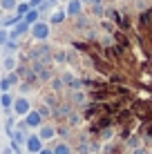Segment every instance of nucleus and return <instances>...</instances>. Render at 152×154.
<instances>
[{
  "label": "nucleus",
  "instance_id": "4",
  "mask_svg": "<svg viewBox=\"0 0 152 154\" xmlns=\"http://www.w3.org/2000/svg\"><path fill=\"white\" fill-rule=\"evenodd\" d=\"M23 119H25V123L29 125V130H38V127L45 123V119L40 116L38 109H31V112H27V114L23 116Z\"/></svg>",
  "mask_w": 152,
  "mask_h": 154
},
{
  "label": "nucleus",
  "instance_id": "24",
  "mask_svg": "<svg viewBox=\"0 0 152 154\" xmlns=\"http://www.w3.org/2000/svg\"><path fill=\"white\" fill-rule=\"evenodd\" d=\"M94 2H103V0H83V5H94Z\"/></svg>",
  "mask_w": 152,
  "mask_h": 154
},
{
  "label": "nucleus",
  "instance_id": "10",
  "mask_svg": "<svg viewBox=\"0 0 152 154\" xmlns=\"http://www.w3.org/2000/svg\"><path fill=\"white\" fill-rule=\"evenodd\" d=\"M20 20H23V16H18L16 11H11V14L7 16V18H2V20H0V25H2L5 29H11V27H16V25L20 23Z\"/></svg>",
  "mask_w": 152,
  "mask_h": 154
},
{
  "label": "nucleus",
  "instance_id": "22",
  "mask_svg": "<svg viewBox=\"0 0 152 154\" xmlns=\"http://www.w3.org/2000/svg\"><path fill=\"white\" fill-rule=\"evenodd\" d=\"M9 87H11V85H9L7 78H0V92H9Z\"/></svg>",
  "mask_w": 152,
  "mask_h": 154
},
{
  "label": "nucleus",
  "instance_id": "16",
  "mask_svg": "<svg viewBox=\"0 0 152 154\" xmlns=\"http://www.w3.org/2000/svg\"><path fill=\"white\" fill-rule=\"evenodd\" d=\"M92 7V14L96 16V18H103L105 16V7H103V2H94V5H90Z\"/></svg>",
  "mask_w": 152,
  "mask_h": 154
},
{
  "label": "nucleus",
  "instance_id": "25",
  "mask_svg": "<svg viewBox=\"0 0 152 154\" xmlns=\"http://www.w3.org/2000/svg\"><path fill=\"white\" fill-rule=\"evenodd\" d=\"M132 154H145L143 147H137V150H132Z\"/></svg>",
  "mask_w": 152,
  "mask_h": 154
},
{
  "label": "nucleus",
  "instance_id": "12",
  "mask_svg": "<svg viewBox=\"0 0 152 154\" xmlns=\"http://www.w3.org/2000/svg\"><path fill=\"white\" fill-rule=\"evenodd\" d=\"M23 20H25V23H29V25H34V23H38V20H40V11H38V9H29V11L27 14H25L23 16Z\"/></svg>",
  "mask_w": 152,
  "mask_h": 154
},
{
  "label": "nucleus",
  "instance_id": "21",
  "mask_svg": "<svg viewBox=\"0 0 152 154\" xmlns=\"http://www.w3.org/2000/svg\"><path fill=\"white\" fill-rule=\"evenodd\" d=\"M67 134H70V130H67V127H56V136H60V139H67Z\"/></svg>",
  "mask_w": 152,
  "mask_h": 154
},
{
  "label": "nucleus",
  "instance_id": "20",
  "mask_svg": "<svg viewBox=\"0 0 152 154\" xmlns=\"http://www.w3.org/2000/svg\"><path fill=\"white\" fill-rule=\"evenodd\" d=\"M51 105H47V103H43V105H40V107H38V112H40V116H43V119H49V116H51Z\"/></svg>",
  "mask_w": 152,
  "mask_h": 154
},
{
  "label": "nucleus",
  "instance_id": "28",
  "mask_svg": "<svg viewBox=\"0 0 152 154\" xmlns=\"http://www.w3.org/2000/svg\"><path fill=\"white\" fill-rule=\"evenodd\" d=\"M92 154H96V152H92Z\"/></svg>",
  "mask_w": 152,
  "mask_h": 154
},
{
  "label": "nucleus",
  "instance_id": "17",
  "mask_svg": "<svg viewBox=\"0 0 152 154\" xmlns=\"http://www.w3.org/2000/svg\"><path fill=\"white\" fill-rule=\"evenodd\" d=\"M51 58H54V63H60V65H65V63L67 60H70V56H67V51H54V56H51Z\"/></svg>",
  "mask_w": 152,
  "mask_h": 154
},
{
  "label": "nucleus",
  "instance_id": "7",
  "mask_svg": "<svg viewBox=\"0 0 152 154\" xmlns=\"http://www.w3.org/2000/svg\"><path fill=\"white\" fill-rule=\"evenodd\" d=\"M65 18H67L65 9H54V11L49 14V25H51V27H58V25L65 23Z\"/></svg>",
  "mask_w": 152,
  "mask_h": 154
},
{
  "label": "nucleus",
  "instance_id": "3",
  "mask_svg": "<svg viewBox=\"0 0 152 154\" xmlns=\"http://www.w3.org/2000/svg\"><path fill=\"white\" fill-rule=\"evenodd\" d=\"M43 139H40L38 134H29L27 136V141H25V150H27L29 154H38L40 150H43Z\"/></svg>",
  "mask_w": 152,
  "mask_h": 154
},
{
  "label": "nucleus",
  "instance_id": "26",
  "mask_svg": "<svg viewBox=\"0 0 152 154\" xmlns=\"http://www.w3.org/2000/svg\"><path fill=\"white\" fill-rule=\"evenodd\" d=\"M29 2H31V7H38V5L43 2V0H29Z\"/></svg>",
  "mask_w": 152,
  "mask_h": 154
},
{
  "label": "nucleus",
  "instance_id": "1",
  "mask_svg": "<svg viewBox=\"0 0 152 154\" xmlns=\"http://www.w3.org/2000/svg\"><path fill=\"white\" fill-rule=\"evenodd\" d=\"M29 34H31V38H34V40L45 42V40L51 36V25H49V20H38V23H34Z\"/></svg>",
  "mask_w": 152,
  "mask_h": 154
},
{
  "label": "nucleus",
  "instance_id": "18",
  "mask_svg": "<svg viewBox=\"0 0 152 154\" xmlns=\"http://www.w3.org/2000/svg\"><path fill=\"white\" fill-rule=\"evenodd\" d=\"M125 145H128L130 150H137V147H141V139H139V136H128Z\"/></svg>",
  "mask_w": 152,
  "mask_h": 154
},
{
  "label": "nucleus",
  "instance_id": "19",
  "mask_svg": "<svg viewBox=\"0 0 152 154\" xmlns=\"http://www.w3.org/2000/svg\"><path fill=\"white\" fill-rule=\"evenodd\" d=\"M9 40H11V31L2 27V29H0V45L5 47V45H7V42H9Z\"/></svg>",
  "mask_w": 152,
  "mask_h": 154
},
{
  "label": "nucleus",
  "instance_id": "6",
  "mask_svg": "<svg viewBox=\"0 0 152 154\" xmlns=\"http://www.w3.org/2000/svg\"><path fill=\"white\" fill-rule=\"evenodd\" d=\"M65 11H67L70 18L81 16V14H83V0H70V2H67V7H65Z\"/></svg>",
  "mask_w": 152,
  "mask_h": 154
},
{
  "label": "nucleus",
  "instance_id": "14",
  "mask_svg": "<svg viewBox=\"0 0 152 154\" xmlns=\"http://www.w3.org/2000/svg\"><path fill=\"white\" fill-rule=\"evenodd\" d=\"M20 0H0V7H2V11H16V7H18Z\"/></svg>",
  "mask_w": 152,
  "mask_h": 154
},
{
  "label": "nucleus",
  "instance_id": "15",
  "mask_svg": "<svg viewBox=\"0 0 152 154\" xmlns=\"http://www.w3.org/2000/svg\"><path fill=\"white\" fill-rule=\"evenodd\" d=\"M29 9H34L29 0H20V2H18V7H16V14H18V16H25V14L29 11Z\"/></svg>",
  "mask_w": 152,
  "mask_h": 154
},
{
  "label": "nucleus",
  "instance_id": "2",
  "mask_svg": "<svg viewBox=\"0 0 152 154\" xmlns=\"http://www.w3.org/2000/svg\"><path fill=\"white\" fill-rule=\"evenodd\" d=\"M11 112L16 114V116H20V119H23L25 114L27 112H31V103H29V98H25V96H18L14 100V109Z\"/></svg>",
  "mask_w": 152,
  "mask_h": 154
},
{
  "label": "nucleus",
  "instance_id": "13",
  "mask_svg": "<svg viewBox=\"0 0 152 154\" xmlns=\"http://www.w3.org/2000/svg\"><path fill=\"white\" fill-rule=\"evenodd\" d=\"M51 150H54V154H72V147L67 145L65 141H58V143H54V147H51Z\"/></svg>",
  "mask_w": 152,
  "mask_h": 154
},
{
  "label": "nucleus",
  "instance_id": "5",
  "mask_svg": "<svg viewBox=\"0 0 152 154\" xmlns=\"http://www.w3.org/2000/svg\"><path fill=\"white\" fill-rule=\"evenodd\" d=\"M9 31H11V40H18V38H23L25 34H29V31H31V25L25 23V20H20V23L16 25V27H11Z\"/></svg>",
  "mask_w": 152,
  "mask_h": 154
},
{
  "label": "nucleus",
  "instance_id": "9",
  "mask_svg": "<svg viewBox=\"0 0 152 154\" xmlns=\"http://www.w3.org/2000/svg\"><path fill=\"white\" fill-rule=\"evenodd\" d=\"M38 136H40L43 141H51V139L56 136V127H51V125L43 123V125L38 127Z\"/></svg>",
  "mask_w": 152,
  "mask_h": 154
},
{
  "label": "nucleus",
  "instance_id": "27",
  "mask_svg": "<svg viewBox=\"0 0 152 154\" xmlns=\"http://www.w3.org/2000/svg\"><path fill=\"white\" fill-rule=\"evenodd\" d=\"M2 14H5V11H2V7H0V20H2Z\"/></svg>",
  "mask_w": 152,
  "mask_h": 154
},
{
  "label": "nucleus",
  "instance_id": "23",
  "mask_svg": "<svg viewBox=\"0 0 152 154\" xmlns=\"http://www.w3.org/2000/svg\"><path fill=\"white\" fill-rule=\"evenodd\" d=\"M38 154H54V150H51V147H43Z\"/></svg>",
  "mask_w": 152,
  "mask_h": 154
},
{
  "label": "nucleus",
  "instance_id": "8",
  "mask_svg": "<svg viewBox=\"0 0 152 154\" xmlns=\"http://www.w3.org/2000/svg\"><path fill=\"white\" fill-rule=\"evenodd\" d=\"M2 67H5V72H16V69H18V58H16L14 54H7V51H5Z\"/></svg>",
  "mask_w": 152,
  "mask_h": 154
},
{
  "label": "nucleus",
  "instance_id": "11",
  "mask_svg": "<svg viewBox=\"0 0 152 154\" xmlns=\"http://www.w3.org/2000/svg\"><path fill=\"white\" fill-rule=\"evenodd\" d=\"M14 100H16V98H14L9 92H2V94H0V105H2L5 112H11V109H14Z\"/></svg>",
  "mask_w": 152,
  "mask_h": 154
}]
</instances>
